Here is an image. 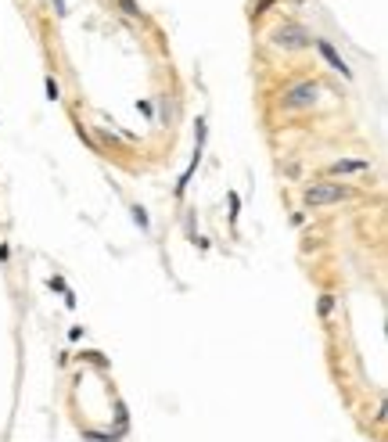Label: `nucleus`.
<instances>
[{
    "mask_svg": "<svg viewBox=\"0 0 388 442\" xmlns=\"http://www.w3.org/2000/svg\"><path fill=\"white\" fill-rule=\"evenodd\" d=\"M316 97H320V87H316V83H298V87H291L284 97H280V108H288V112L313 108Z\"/></svg>",
    "mask_w": 388,
    "mask_h": 442,
    "instance_id": "nucleus-1",
    "label": "nucleus"
},
{
    "mask_svg": "<svg viewBox=\"0 0 388 442\" xmlns=\"http://www.w3.org/2000/svg\"><path fill=\"white\" fill-rule=\"evenodd\" d=\"M341 198H349V187H341V183H313L306 191L309 205H331V202H341Z\"/></svg>",
    "mask_w": 388,
    "mask_h": 442,
    "instance_id": "nucleus-2",
    "label": "nucleus"
},
{
    "mask_svg": "<svg viewBox=\"0 0 388 442\" xmlns=\"http://www.w3.org/2000/svg\"><path fill=\"white\" fill-rule=\"evenodd\" d=\"M273 44H277V47H288V51H298V47L313 44V40H309L306 29H298V26H280V29L273 33Z\"/></svg>",
    "mask_w": 388,
    "mask_h": 442,
    "instance_id": "nucleus-3",
    "label": "nucleus"
},
{
    "mask_svg": "<svg viewBox=\"0 0 388 442\" xmlns=\"http://www.w3.org/2000/svg\"><path fill=\"white\" fill-rule=\"evenodd\" d=\"M313 44H316V51H320V58L323 61H328V65L334 69V72H341L345 79H353V69H349V61H345L338 51H334V44H331V40H313Z\"/></svg>",
    "mask_w": 388,
    "mask_h": 442,
    "instance_id": "nucleus-4",
    "label": "nucleus"
},
{
    "mask_svg": "<svg viewBox=\"0 0 388 442\" xmlns=\"http://www.w3.org/2000/svg\"><path fill=\"white\" fill-rule=\"evenodd\" d=\"M366 170V162H359V158H341V162H334L331 165V173L334 177H345V173H363Z\"/></svg>",
    "mask_w": 388,
    "mask_h": 442,
    "instance_id": "nucleus-5",
    "label": "nucleus"
},
{
    "mask_svg": "<svg viewBox=\"0 0 388 442\" xmlns=\"http://www.w3.org/2000/svg\"><path fill=\"white\" fill-rule=\"evenodd\" d=\"M134 223H137L140 230H147V227H151V220H147V213H144L140 205H134Z\"/></svg>",
    "mask_w": 388,
    "mask_h": 442,
    "instance_id": "nucleus-6",
    "label": "nucleus"
},
{
    "mask_svg": "<svg viewBox=\"0 0 388 442\" xmlns=\"http://www.w3.org/2000/svg\"><path fill=\"white\" fill-rule=\"evenodd\" d=\"M334 309V295H320V317H328Z\"/></svg>",
    "mask_w": 388,
    "mask_h": 442,
    "instance_id": "nucleus-7",
    "label": "nucleus"
},
{
    "mask_svg": "<svg viewBox=\"0 0 388 442\" xmlns=\"http://www.w3.org/2000/svg\"><path fill=\"white\" fill-rule=\"evenodd\" d=\"M47 97H51V101L61 97V87H58V79H54V76H47Z\"/></svg>",
    "mask_w": 388,
    "mask_h": 442,
    "instance_id": "nucleus-8",
    "label": "nucleus"
},
{
    "mask_svg": "<svg viewBox=\"0 0 388 442\" xmlns=\"http://www.w3.org/2000/svg\"><path fill=\"white\" fill-rule=\"evenodd\" d=\"M237 208H241V198H237V191H230V220H237Z\"/></svg>",
    "mask_w": 388,
    "mask_h": 442,
    "instance_id": "nucleus-9",
    "label": "nucleus"
},
{
    "mask_svg": "<svg viewBox=\"0 0 388 442\" xmlns=\"http://www.w3.org/2000/svg\"><path fill=\"white\" fill-rule=\"evenodd\" d=\"M122 8H126V15H134V18H137V15H140V8H137V4H134V0H122Z\"/></svg>",
    "mask_w": 388,
    "mask_h": 442,
    "instance_id": "nucleus-10",
    "label": "nucleus"
}]
</instances>
